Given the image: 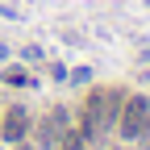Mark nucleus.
I'll list each match as a JSON object with an SVG mask.
<instances>
[{
    "mask_svg": "<svg viewBox=\"0 0 150 150\" xmlns=\"http://www.w3.org/2000/svg\"><path fill=\"white\" fill-rule=\"evenodd\" d=\"M4 83H13V88H25V83H29V75H25L21 67H13V71H4Z\"/></svg>",
    "mask_w": 150,
    "mask_h": 150,
    "instance_id": "39448f33",
    "label": "nucleus"
},
{
    "mask_svg": "<svg viewBox=\"0 0 150 150\" xmlns=\"http://www.w3.org/2000/svg\"><path fill=\"white\" fill-rule=\"evenodd\" d=\"M4 54H8V46H4V42H0V59H4Z\"/></svg>",
    "mask_w": 150,
    "mask_h": 150,
    "instance_id": "0eeeda50",
    "label": "nucleus"
},
{
    "mask_svg": "<svg viewBox=\"0 0 150 150\" xmlns=\"http://www.w3.org/2000/svg\"><path fill=\"white\" fill-rule=\"evenodd\" d=\"M150 125V100L146 96H129L121 108V138H142V129Z\"/></svg>",
    "mask_w": 150,
    "mask_h": 150,
    "instance_id": "f03ea898",
    "label": "nucleus"
},
{
    "mask_svg": "<svg viewBox=\"0 0 150 150\" xmlns=\"http://www.w3.org/2000/svg\"><path fill=\"white\" fill-rule=\"evenodd\" d=\"M63 146H67V150H83V134H71Z\"/></svg>",
    "mask_w": 150,
    "mask_h": 150,
    "instance_id": "423d86ee",
    "label": "nucleus"
},
{
    "mask_svg": "<svg viewBox=\"0 0 150 150\" xmlns=\"http://www.w3.org/2000/svg\"><path fill=\"white\" fill-rule=\"evenodd\" d=\"M25 129H29V108H21V104L8 108V117L0 121V138H4V142H21Z\"/></svg>",
    "mask_w": 150,
    "mask_h": 150,
    "instance_id": "7ed1b4c3",
    "label": "nucleus"
},
{
    "mask_svg": "<svg viewBox=\"0 0 150 150\" xmlns=\"http://www.w3.org/2000/svg\"><path fill=\"white\" fill-rule=\"evenodd\" d=\"M112 108H117V96H108V92H96V96L88 100V108H83V142L88 138L92 142L104 138V129L112 121Z\"/></svg>",
    "mask_w": 150,
    "mask_h": 150,
    "instance_id": "f257e3e1",
    "label": "nucleus"
},
{
    "mask_svg": "<svg viewBox=\"0 0 150 150\" xmlns=\"http://www.w3.org/2000/svg\"><path fill=\"white\" fill-rule=\"evenodd\" d=\"M63 129H67V112H63V108H54L50 117H46V125L38 129V138H42V146H46V150H54V142L63 138Z\"/></svg>",
    "mask_w": 150,
    "mask_h": 150,
    "instance_id": "20e7f679",
    "label": "nucleus"
}]
</instances>
